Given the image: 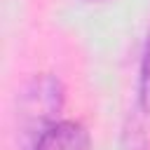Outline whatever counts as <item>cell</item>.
<instances>
[{
    "mask_svg": "<svg viewBox=\"0 0 150 150\" xmlns=\"http://www.w3.org/2000/svg\"><path fill=\"white\" fill-rule=\"evenodd\" d=\"M138 103L143 112L150 115V33L145 40L143 59H141V77H138Z\"/></svg>",
    "mask_w": 150,
    "mask_h": 150,
    "instance_id": "3957f363",
    "label": "cell"
},
{
    "mask_svg": "<svg viewBox=\"0 0 150 150\" xmlns=\"http://www.w3.org/2000/svg\"><path fill=\"white\" fill-rule=\"evenodd\" d=\"M33 150H91V138L80 122L63 120L49 124L33 143Z\"/></svg>",
    "mask_w": 150,
    "mask_h": 150,
    "instance_id": "7a4b0ae2",
    "label": "cell"
},
{
    "mask_svg": "<svg viewBox=\"0 0 150 150\" xmlns=\"http://www.w3.org/2000/svg\"><path fill=\"white\" fill-rule=\"evenodd\" d=\"M63 105L61 82L52 75H38L28 82L19 101V127L21 134H28L33 143L38 136L56 122V115Z\"/></svg>",
    "mask_w": 150,
    "mask_h": 150,
    "instance_id": "6da1fadb",
    "label": "cell"
}]
</instances>
